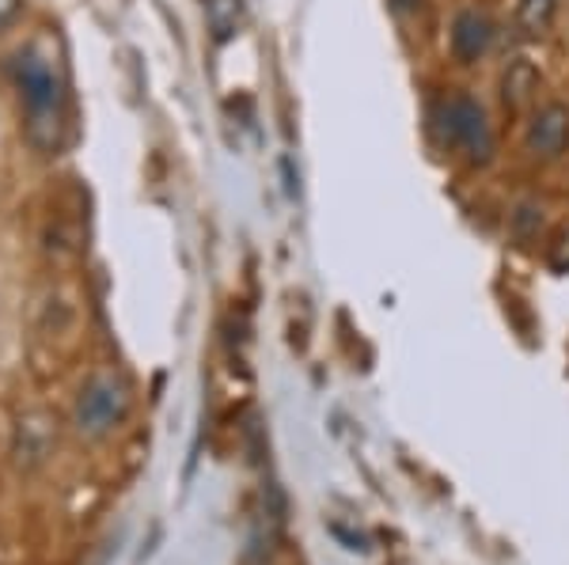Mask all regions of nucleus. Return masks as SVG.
<instances>
[{
	"mask_svg": "<svg viewBox=\"0 0 569 565\" xmlns=\"http://www.w3.org/2000/svg\"><path fill=\"white\" fill-rule=\"evenodd\" d=\"M539 84H543V72L536 69V61L512 58L509 65H505L501 84H498V88H501L505 111H512V114L528 111V107L536 103V95H539Z\"/></svg>",
	"mask_w": 569,
	"mask_h": 565,
	"instance_id": "obj_6",
	"label": "nucleus"
},
{
	"mask_svg": "<svg viewBox=\"0 0 569 565\" xmlns=\"http://www.w3.org/2000/svg\"><path fill=\"white\" fill-rule=\"evenodd\" d=\"M201 8H206V27L217 46L232 42L236 34L243 31V20H247L243 0H201Z\"/></svg>",
	"mask_w": 569,
	"mask_h": 565,
	"instance_id": "obj_7",
	"label": "nucleus"
},
{
	"mask_svg": "<svg viewBox=\"0 0 569 565\" xmlns=\"http://www.w3.org/2000/svg\"><path fill=\"white\" fill-rule=\"evenodd\" d=\"M493 39H498V23L486 8H460L452 20V53L460 65H479L486 53L493 50Z\"/></svg>",
	"mask_w": 569,
	"mask_h": 565,
	"instance_id": "obj_5",
	"label": "nucleus"
},
{
	"mask_svg": "<svg viewBox=\"0 0 569 565\" xmlns=\"http://www.w3.org/2000/svg\"><path fill=\"white\" fill-rule=\"evenodd\" d=\"M525 149L531 160H562L569 152V103L550 99V103L536 107L525 125Z\"/></svg>",
	"mask_w": 569,
	"mask_h": 565,
	"instance_id": "obj_4",
	"label": "nucleus"
},
{
	"mask_svg": "<svg viewBox=\"0 0 569 565\" xmlns=\"http://www.w3.org/2000/svg\"><path fill=\"white\" fill-rule=\"evenodd\" d=\"M562 0H517V34L520 39H543L558 20Z\"/></svg>",
	"mask_w": 569,
	"mask_h": 565,
	"instance_id": "obj_8",
	"label": "nucleus"
},
{
	"mask_svg": "<svg viewBox=\"0 0 569 565\" xmlns=\"http://www.w3.org/2000/svg\"><path fill=\"white\" fill-rule=\"evenodd\" d=\"M130 414V387H126L122 376L114 372H96L77 395V410H72V422L77 430L99 441V436L114 433L118 425Z\"/></svg>",
	"mask_w": 569,
	"mask_h": 565,
	"instance_id": "obj_3",
	"label": "nucleus"
},
{
	"mask_svg": "<svg viewBox=\"0 0 569 565\" xmlns=\"http://www.w3.org/2000/svg\"><path fill=\"white\" fill-rule=\"evenodd\" d=\"M395 8H399V12H421L426 0H395Z\"/></svg>",
	"mask_w": 569,
	"mask_h": 565,
	"instance_id": "obj_11",
	"label": "nucleus"
},
{
	"mask_svg": "<svg viewBox=\"0 0 569 565\" xmlns=\"http://www.w3.org/2000/svg\"><path fill=\"white\" fill-rule=\"evenodd\" d=\"M20 12H23V0H0V34L20 20Z\"/></svg>",
	"mask_w": 569,
	"mask_h": 565,
	"instance_id": "obj_10",
	"label": "nucleus"
},
{
	"mask_svg": "<svg viewBox=\"0 0 569 565\" xmlns=\"http://www.w3.org/2000/svg\"><path fill=\"white\" fill-rule=\"evenodd\" d=\"M512 224H517V232H520V235H528L531 228L543 224V209H536V205H520V209H517V216H512Z\"/></svg>",
	"mask_w": 569,
	"mask_h": 565,
	"instance_id": "obj_9",
	"label": "nucleus"
},
{
	"mask_svg": "<svg viewBox=\"0 0 569 565\" xmlns=\"http://www.w3.org/2000/svg\"><path fill=\"white\" fill-rule=\"evenodd\" d=\"M433 122H437V130L445 137L448 149L463 152L467 163L482 168V163L493 160V125H490L486 107L475 95L456 91V95L440 99L437 111H433Z\"/></svg>",
	"mask_w": 569,
	"mask_h": 565,
	"instance_id": "obj_2",
	"label": "nucleus"
},
{
	"mask_svg": "<svg viewBox=\"0 0 569 565\" xmlns=\"http://www.w3.org/2000/svg\"><path fill=\"white\" fill-rule=\"evenodd\" d=\"M8 77L20 95L23 130L34 152L58 157L69 141V80L39 42L8 58Z\"/></svg>",
	"mask_w": 569,
	"mask_h": 565,
	"instance_id": "obj_1",
	"label": "nucleus"
}]
</instances>
